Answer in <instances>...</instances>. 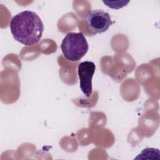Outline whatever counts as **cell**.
<instances>
[{"label":"cell","instance_id":"1","mask_svg":"<svg viewBox=\"0 0 160 160\" xmlns=\"http://www.w3.org/2000/svg\"><path fill=\"white\" fill-rule=\"evenodd\" d=\"M9 28L14 39L26 46L37 44L44 31V24L40 17L29 10L16 14L10 21Z\"/></svg>","mask_w":160,"mask_h":160},{"label":"cell","instance_id":"2","mask_svg":"<svg viewBox=\"0 0 160 160\" xmlns=\"http://www.w3.org/2000/svg\"><path fill=\"white\" fill-rule=\"evenodd\" d=\"M61 49L67 60L78 61L87 53L89 45L82 32H68L64 38Z\"/></svg>","mask_w":160,"mask_h":160},{"label":"cell","instance_id":"3","mask_svg":"<svg viewBox=\"0 0 160 160\" xmlns=\"http://www.w3.org/2000/svg\"><path fill=\"white\" fill-rule=\"evenodd\" d=\"M88 29L92 35L106 31L112 24L110 14L102 9L89 11L86 18Z\"/></svg>","mask_w":160,"mask_h":160},{"label":"cell","instance_id":"4","mask_svg":"<svg viewBox=\"0 0 160 160\" xmlns=\"http://www.w3.org/2000/svg\"><path fill=\"white\" fill-rule=\"evenodd\" d=\"M95 69V64L91 61H83L78 65V74L80 89L86 97H89L92 92V79Z\"/></svg>","mask_w":160,"mask_h":160},{"label":"cell","instance_id":"5","mask_svg":"<svg viewBox=\"0 0 160 160\" xmlns=\"http://www.w3.org/2000/svg\"><path fill=\"white\" fill-rule=\"evenodd\" d=\"M129 1H103V2L106 4L107 6L112 8V9H119L125 6L128 3H129Z\"/></svg>","mask_w":160,"mask_h":160}]
</instances>
